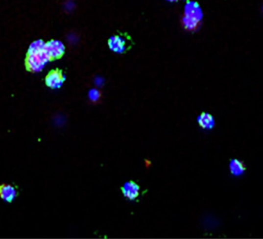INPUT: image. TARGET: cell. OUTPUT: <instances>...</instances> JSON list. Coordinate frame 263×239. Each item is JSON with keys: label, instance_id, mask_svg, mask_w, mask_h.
Returning a JSON list of instances; mask_svg holds the SVG:
<instances>
[{"label": "cell", "instance_id": "cell-8", "mask_svg": "<svg viewBox=\"0 0 263 239\" xmlns=\"http://www.w3.org/2000/svg\"><path fill=\"white\" fill-rule=\"evenodd\" d=\"M16 195H17L16 189L11 185H2L0 186V197L4 201L10 202L14 199Z\"/></svg>", "mask_w": 263, "mask_h": 239}, {"label": "cell", "instance_id": "cell-6", "mask_svg": "<svg viewBox=\"0 0 263 239\" xmlns=\"http://www.w3.org/2000/svg\"><path fill=\"white\" fill-rule=\"evenodd\" d=\"M229 170H230L231 174L234 177H240V176L243 175L246 170V167L243 162L235 158V159L230 160Z\"/></svg>", "mask_w": 263, "mask_h": 239}, {"label": "cell", "instance_id": "cell-3", "mask_svg": "<svg viewBox=\"0 0 263 239\" xmlns=\"http://www.w3.org/2000/svg\"><path fill=\"white\" fill-rule=\"evenodd\" d=\"M121 191L124 197L129 201H135L140 195V186L133 181H129L123 184Z\"/></svg>", "mask_w": 263, "mask_h": 239}, {"label": "cell", "instance_id": "cell-7", "mask_svg": "<svg viewBox=\"0 0 263 239\" xmlns=\"http://www.w3.org/2000/svg\"><path fill=\"white\" fill-rule=\"evenodd\" d=\"M108 45L111 50L116 53H121L125 50L126 41L120 36H113L110 39Z\"/></svg>", "mask_w": 263, "mask_h": 239}, {"label": "cell", "instance_id": "cell-4", "mask_svg": "<svg viewBox=\"0 0 263 239\" xmlns=\"http://www.w3.org/2000/svg\"><path fill=\"white\" fill-rule=\"evenodd\" d=\"M64 77L62 72L59 71H53L49 72L46 78V84L53 89L60 88L64 83Z\"/></svg>", "mask_w": 263, "mask_h": 239}, {"label": "cell", "instance_id": "cell-1", "mask_svg": "<svg viewBox=\"0 0 263 239\" xmlns=\"http://www.w3.org/2000/svg\"><path fill=\"white\" fill-rule=\"evenodd\" d=\"M44 46L45 44L42 40H37L29 47L25 65L31 72H40L50 60L49 56L44 50Z\"/></svg>", "mask_w": 263, "mask_h": 239}, {"label": "cell", "instance_id": "cell-10", "mask_svg": "<svg viewBox=\"0 0 263 239\" xmlns=\"http://www.w3.org/2000/svg\"><path fill=\"white\" fill-rule=\"evenodd\" d=\"M100 96V92H99L97 90L93 89L89 92V97L92 101H97V100H99Z\"/></svg>", "mask_w": 263, "mask_h": 239}, {"label": "cell", "instance_id": "cell-2", "mask_svg": "<svg viewBox=\"0 0 263 239\" xmlns=\"http://www.w3.org/2000/svg\"><path fill=\"white\" fill-rule=\"evenodd\" d=\"M44 50L49 56L50 60L60 58L64 55L65 47L64 44L57 40H52L44 46Z\"/></svg>", "mask_w": 263, "mask_h": 239}, {"label": "cell", "instance_id": "cell-11", "mask_svg": "<svg viewBox=\"0 0 263 239\" xmlns=\"http://www.w3.org/2000/svg\"><path fill=\"white\" fill-rule=\"evenodd\" d=\"M170 2H175V1H178V0H168Z\"/></svg>", "mask_w": 263, "mask_h": 239}, {"label": "cell", "instance_id": "cell-5", "mask_svg": "<svg viewBox=\"0 0 263 239\" xmlns=\"http://www.w3.org/2000/svg\"><path fill=\"white\" fill-rule=\"evenodd\" d=\"M197 122L201 128L205 131L213 130L215 125L214 117L212 114L207 112H202L197 118Z\"/></svg>", "mask_w": 263, "mask_h": 239}, {"label": "cell", "instance_id": "cell-9", "mask_svg": "<svg viewBox=\"0 0 263 239\" xmlns=\"http://www.w3.org/2000/svg\"><path fill=\"white\" fill-rule=\"evenodd\" d=\"M200 22L201 20L198 19L187 16V15L184 14L182 17V24L185 29H187L188 31H195L199 26Z\"/></svg>", "mask_w": 263, "mask_h": 239}]
</instances>
